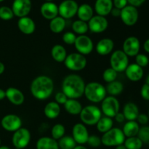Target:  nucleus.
<instances>
[{"label": "nucleus", "instance_id": "obj_1", "mask_svg": "<svg viewBox=\"0 0 149 149\" xmlns=\"http://www.w3.org/2000/svg\"><path fill=\"white\" fill-rule=\"evenodd\" d=\"M30 90L31 94L36 99L45 100L48 99L53 92V80L49 76H38L31 82Z\"/></svg>", "mask_w": 149, "mask_h": 149}, {"label": "nucleus", "instance_id": "obj_2", "mask_svg": "<svg viewBox=\"0 0 149 149\" xmlns=\"http://www.w3.org/2000/svg\"><path fill=\"white\" fill-rule=\"evenodd\" d=\"M85 83L81 76L76 74H68L62 83V91L68 99H79L84 92Z\"/></svg>", "mask_w": 149, "mask_h": 149}, {"label": "nucleus", "instance_id": "obj_3", "mask_svg": "<svg viewBox=\"0 0 149 149\" xmlns=\"http://www.w3.org/2000/svg\"><path fill=\"white\" fill-rule=\"evenodd\" d=\"M106 89L101 83L90 82L85 86L84 94L90 102L97 103L103 100L106 96Z\"/></svg>", "mask_w": 149, "mask_h": 149}, {"label": "nucleus", "instance_id": "obj_4", "mask_svg": "<svg viewBox=\"0 0 149 149\" xmlns=\"http://www.w3.org/2000/svg\"><path fill=\"white\" fill-rule=\"evenodd\" d=\"M126 137L121 129L114 127L106 132L103 133L101 137L102 144L108 147H116L119 145L124 144Z\"/></svg>", "mask_w": 149, "mask_h": 149}, {"label": "nucleus", "instance_id": "obj_5", "mask_svg": "<svg viewBox=\"0 0 149 149\" xmlns=\"http://www.w3.org/2000/svg\"><path fill=\"white\" fill-rule=\"evenodd\" d=\"M80 119L84 124L89 126L96 125L102 117V111L95 105H87L82 108L80 112Z\"/></svg>", "mask_w": 149, "mask_h": 149}, {"label": "nucleus", "instance_id": "obj_6", "mask_svg": "<svg viewBox=\"0 0 149 149\" xmlns=\"http://www.w3.org/2000/svg\"><path fill=\"white\" fill-rule=\"evenodd\" d=\"M64 64L66 68L72 71H81L84 70L87 64L86 57L79 53H72L67 55Z\"/></svg>", "mask_w": 149, "mask_h": 149}, {"label": "nucleus", "instance_id": "obj_7", "mask_svg": "<svg viewBox=\"0 0 149 149\" xmlns=\"http://www.w3.org/2000/svg\"><path fill=\"white\" fill-rule=\"evenodd\" d=\"M110 64L111 67L117 72H125L129 65V58L122 50H116L111 56Z\"/></svg>", "mask_w": 149, "mask_h": 149}, {"label": "nucleus", "instance_id": "obj_8", "mask_svg": "<svg viewBox=\"0 0 149 149\" xmlns=\"http://www.w3.org/2000/svg\"><path fill=\"white\" fill-rule=\"evenodd\" d=\"M120 104L119 100L113 96H106L102 101V113L109 118H114L115 115L119 112Z\"/></svg>", "mask_w": 149, "mask_h": 149}, {"label": "nucleus", "instance_id": "obj_9", "mask_svg": "<svg viewBox=\"0 0 149 149\" xmlns=\"http://www.w3.org/2000/svg\"><path fill=\"white\" fill-rule=\"evenodd\" d=\"M31 140V133L26 128L20 127L14 131L12 142L15 148L17 149H23L29 145Z\"/></svg>", "mask_w": 149, "mask_h": 149}, {"label": "nucleus", "instance_id": "obj_10", "mask_svg": "<svg viewBox=\"0 0 149 149\" xmlns=\"http://www.w3.org/2000/svg\"><path fill=\"white\" fill-rule=\"evenodd\" d=\"M79 4L75 0H63L58 5V15L64 19L72 18L77 15Z\"/></svg>", "mask_w": 149, "mask_h": 149}, {"label": "nucleus", "instance_id": "obj_11", "mask_svg": "<svg viewBox=\"0 0 149 149\" xmlns=\"http://www.w3.org/2000/svg\"><path fill=\"white\" fill-rule=\"evenodd\" d=\"M120 18L125 25L132 26L138 22L139 13L137 7L130 4H127L126 7L121 10Z\"/></svg>", "mask_w": 149, "mask_h": 149}, {"label": "nucleus", "instance_id": "obj_12", "mask_svg": "<svg viewBox=\"0 0 149 149\" xmlns=\"http://www.w3.org/2000/svg\"><path fill=\"white\" fill-rule=\"evenodd\" d=\"M74 45L78 53L84 56L88 55L92 53L94 48L93 42L91 38L85 34L79 35L78 37H77Z\"/></svg>", "mask_w": 149, "mask_h": 149}, {"label": "nucleus", "instance_id": "obj_13", "mask_svg": "<svg viewBox=\"0 0 149 149\" xmlns=\"http://www.w3.org/2000/svg\"><path fill=\"white\" fill-rule=\"evenodd\" d=\"M31 0H14L11 8L15 16L20 18L28 16L31 10Z\"/></svg>", "mask_w": 149, "mask_h": 149}, {"label": "nucleus", "instance_id": "obj_14", "mask_svg": "<svg viewBox=\"0 0 149 149\" xmlns=\"http://www.w3.org/2000/svg\"><path fill=\"white\" fill-rule=\"evenodd\" d=\"M1 127L7 131H15L22 127V120L15 114H7L1 121Z\"/></svg>", "mask_w": 149, "mask_h": 149}, {"label": "nucleus", "instance_id": "obj_15", "mask_svg": "<svg viewBox=\"0 0 149 149\" xmlns=\"http://www.w3.org/2000/svg\"><path fill=\"white\" fill-rule=\"evenodd\" d=\"M141 48V42L138 37L131 36L125 39L123 42L122 51L127 56H135L139 53Z\"/></svg>", "mask_w": 149, "mask_h": 149}, {"label": "nucleus", "instance_id": "obj_16", "mask_svg": "<svg viewBox=\"0 0 149 149\" xmlns=\"http://www.w3.org/2000/svg\"><path fill=\"white\" fill-rule=\"evenodd\" d=\"M89 30L93 33L99 34L105 32L109 26V22L106 17L101 15H93L87 23Z\"/></svg>", "mask_w": 149, "mask_h": 149}, {"label": "nucleus", "instance_id": "obj_17", "mask_svg": "<svg viewBox=\"0 0 149 149\" xmlns=\"http://www.w3.org/2000/svg\"><path fill=\"white\" fill-rule=\"evenodd\" d=\"M89 136L88 130L83 123H77L73 127L72 137L77 144L84 145L87 143Z\"/></svg>", "mask_w": 149, "mask_h": 149}, {"label": "nucleus", "instance_id": "obj_18", "mask_svg": "<svg viewBox=\"0 0 149 149\" xmlns=\"http://www.w3.org/2000/svg\"><path fill=\"white\" fill-rule=\"evenodd\" d=\"M42 17L47 20H52L58 16V6L52 1H45L40 7Z\"/></svg>", "mask_w": 149, "mask_h": 149}, {"label": "nucleus", "instance_id": "obj_19", "mask_svg": "<svg viewBox=\"0 0 149 149\" xmlns=\"http://www.w3.org/2000/svg\"><path fill=\"white\" fill-rule=\"evenodd\" d=\"M125 72L127 77L132 82H138L141 80L144 74L143 67H140L136 63L129 64Z\"/></svg>", "mask_w": 149, "mask_h": 149}, {"label": "nucleus", "instance_id": "obj_20", "mask_svg": "<svg viewBox=\"0 0 149 149\" xmlns=\"http://www.w3.org/2000/svg\"><path fill=\"white\" fill-rule=\"evenodd\" d=\"M17 27L23 34L26 35L31 34L36 29L35 22L29 16L20 18L17 21Z\"/></svg>", "mask_w": 149, "mask_h": 149}, {"label": "nucleus", "instance_id": "obj_21", "mask_svg": "<svg viewBox=\"0 0 149 149\" xmlns=\"http://www.w3.org/2000/svg\"><path fill=\"white\" fill-rule=\"evenodd\" d=\"M6 98L14 105H21L24 102L25 96L23 92L15 87H10L5 91Z\"/></svg>", "mask_w": 149, "mask_h": 149}, {"label": "nucleus", "instance_id": "obj_22", "mask_svg": "<svg viewBox=\"0 0 149 149\" xmlns=\"http://www.w3.org/2000/svg\"><path fill=\"white\" fill-rule=\"evenodd\" d=\"M113 7V0H96L94 8L98 15L106 17L110 14Z\"/></svg>", "mask_w": 149, "mask_h": 149}, {"label": "nucleus", "instance_id": "obj_23", "mask_svg": "<svg viewBox=\"0 0 149 149\" xmlns=\"http://www.w3.org/2000/svg\"><path fill=\"white\" fill-rule=\"evenodd\" d=\"M114 42L110 38L101 39L96 45V51L100 56H107L113 51Z\"/></svg>", "mask_w": 149, "mask_h": 149}, {"label": "nucleus", "instance_id": "obj_24", "mask_svg": "<svg viewBox=\"0 0 149 149\" xmlns=\"http://www.w3.org/2000/svg\"><path fill=\"white\" fill-rule=\"evenodd\" d=\"M125 119L127 121H135L139 115V109L136 104L134 102H127L123 108V112Z\"/></svg>", "mask_w": 149, "mask_h": 149}, {"label": "nucleus", "instance_id": "obj_25", "mask_svg": "<svg viewBox=\"0 0 149 149\" xmlns=\"http://www.w3.org/2000/svg\"><path fill=\"white\" fill-rule=\"evenodd\" d=\"M94 10L89 4H82L79 6L77 15L79 20L88 22L93 18Z\"/></svg>", "mask_w": 149, "mask_h": 149}, {"label": "nucleus", "instance_id": "obj_26", "mask_svg": "<svg viewBox=\"0 0 149 149\" xmlns=\"http://www.w3.org/2000/svg\"><path fill=\"white\" fill-rule=\"evenodd\" d=\"M36 149H59L58 141L52 137H42L37 140Z\"/></svg>", "mask_w": 149, "mask_h": 149}, {"label": "nucleus", "instance_id": "obj_27", "mask_svg": "<svg viewBox=\"0 0 149 149\" xmlns=\"http://www.w3.org/2000/svg\"><path fill=\"white\" fill-rule=\"evenodd\" d=\"M45 116L49 119H55L59 116L61 113V107L56 102H49L45 105L44 109Z\"/></svg>", "mask_w": 149, "mask_h": 149}, {"label": "nucleus", "instance_id": "obj_28", "mask_svg": "<svg viewBox=\"0 0 149 149\" xmlns=\"http://www.w3.org/2000/svg\"><path fill=\"white\" fill-rule=\"evenodd\" d=\"M63 105L65 111L71 115H79L82 110L81 104L76 99H68Z\"/></svg>", "mask_w": 149, "mask_h": 149}, {"label": "nucleus", "instance_id": "obj_29", "mask_svg": "<svg viewBox=\"0 0 149 149\" xmlns=\"http://www.w3.org/2000/svg\"><path fill=\"white\" fill-rule=\"evenodd\" d=\"M140 126L137 121H128L124 125L122 131L126 137H135L138 134L140 129Z\"/></svg>", "mask_w": 149, "mask_h": 149}, {"label": "nucleus", "instance_id": "obj_30", "mask_svg": "<svg viewBox=\"0 0 149 149\" xmlns=\"http://www.w3.org/2000/svg\"><path fill=\"white\" fill-rule=\"evenodd\" d=\"M51 55L52 58L57 62H64L67 56L65 48L60 44H57L52 47L51 50Z\"/></svg>", "mask_w": 149, "mask_h": 149}, {"label": "nucleus", "instance_id": "obj_31", "mask_svg": "<svg viewBox=\"0 0 149 149\" xmlns=\"http://www.w3.org/2000/svg\"><path fill=\"white\" fill-rule=\"evenodd\" d=\"M65 19L61 16H57L55 18L50 20L49 22V29L51 32L55 34H58L62 32L65 28Z\"/></svg>", "mask_w": 149, "mask_h": 149}, {"label": "nucleus", "instance_id": "obj_32", "mask_svg": "<svg viewBox=\"0 0 149 149\" xmlns=\"http://www.w3.org/2000/svg\"><path fill=\"white\" fill-rule=\"evenodd\" d=\"M113 121L111 118L108 116H103L100 118L97 123L96 124V128L98 131L101 133H105L113 128Z\"/></svg>", "mask_w": 149, "mask_h": 149}, {"label": "nucleus", "instance_id": "obj_33", "mask_svg": "<svg viewBox=\"0 0 149 149\" xmlns=\"http://www.w3.org/2000/svg\"><path fill=\"white\" fill-rule=\"evenodd\" d=\"M106 89V92H108L111 96H115L122 93V92L124 90V86L120 81L114 80V81L109 83Z\"/></svg>", "mask_w": 149, "mask_h": 149}, {"label": "nucleus", "instance_id": "obj_34", "mask_svg": "<svg viewBox=\"0 0 149 149\" xmlns=\"http://www.w3.org/2000/svg\"><path fill=\"white\" fill-rule=\"evenodd\" d=\"M58 143L61 149H74L77 146V143L71 136H63L58 140Z\"/></svg>", "mask_w": 149, "mask_h": 149}, {"label": "nucleus", "instance_id": "obj_35", "mask_svg": "<svg viewBox=\"0 0 149 149\" xmlns=\"http://www.w3.org/2000/svg\"><path fill=\"white\" fill-rule=\"evenodd\" d=\"M124 145L127 149H141L143 147V142L138 136L127 137L124 142Z\"/></svg>", "mask_w": 149, "mask_h": 149}, {"label": "nucleus", "instance_id": "obj_36", "mask_svg": "<svg viewBox=\"0 0 149 149\" xmlns=\"http://www.w3.org/2000/svg\"><path fill=\"white\" fill-rule=\"evenodd\" d=\"M72 30L74 31V33L78 34L79 35L84 34L89 30L88 24L85 21L77 20L72 23Z\"/></svg>", "mask_w": 149, "mask_h": 149}, {"label": "nucleus", "instance_id": "obj_37", "mask_svg": "<svg viewBox=\"0 0 149 149\" xmlns=\"http://www.w3.org/2000/svg\"><path fill=\"white\" fill-rule=\"evenodd\" d=\"M65 129L63 124H57L52 127V130H51V134H52V137L55 140H58L63 137L65 134Z\"/></svg>", "mask_w": 149, "mask_h": 149}, {"label": "nucleus", "instance_id": "obj_38", "mask_svg": "<svg viewBox=\"0 0 149 149\" xmlns=\"http://www.w3.org/2000/svg\"><path fill=\"white\" fill-rule=\"evenodd\" d=\"M15 16L13 10L7 6L0 7V18L4 20H9L13 18Z\"/></svg>", "mask_w": 149, "mask_h": 149}, {"label": "nucleus", "instance_id": "obj_39", "mask_svg": "<svg viewBox=\"0 0 149 149\" xmlns=\"http://www.w3.org/2000/svg\"><path fill=\"white\" fill-rule=\"evenodd\" d=\"M117 72L115 71L111 67L106 69L103 73V80L107 82L108 83L114 81V80H116V77H117Z\"/></svg>", "mask_w": 149, "mask_h": 149}, {"label": "nucleus", "instance_id": "obj_40", "mask_svg": "<svg viewBox=\"0 0 149 149\" xmlns=\"http://www.w3.org/2000/svg\"><path fill=\"white\" fill-rule=\"evenodd\" d=\"M138 137L141 139L143 143L149 144V127L148 126H143L141 127L138 134Z\"/></svg>", "mask_w": 149, "mask_h": 149}, {"label": "nucleus", "instance_id": "obj_41", "mask_svg": "<svg viewBox=\"0 0 149 149\" xmlns=\"http://www.w3.org/2000/svg\"><path fill=\"white\" fill-rule=\"evenodd\" d=\"M135 63L141 67H146L149 63V58L143 53H138L135 56Z\"/></svg>", "mask_w": 149, "mask_h": 149}, {"label": "nucleus", "instance_id": "obj_42", "mask_svg": "<svg viewBox=\"0 0 149 149\" xmlns=\"http://www.w3.org/2000/svg\"><path fill=\"white\" fill-rule=\"evenodd\" d=\"M76 39H77V36L74 32H67L63 35V41L67 45H74Z\"/></svg>", "mask_w": 149, "mask_h": 149}, {"label": "nucleus", "instance_id": "obj_43", "mask_svg": "<svg viewBox=\"0 0 149 149\" xmlns=\"http://www.w3.org/2000/svg\"><path fill=\"white\" fill-rule=\"evenodd\" d=\"M87 144L93 148H97L102 144L101 138L97 135L89 136L88 140L87 142Z\"/></svg>", "mask_w": 149, "mask_h": 149}, {"label": "nucleus", "instance_id": "obj_44", "mask_svg": "<svg viewBox=\"0 0 149 149\" xmlns=\"http://www.w3.org/2000/svg\"><path fill=\"white\" fill-rule=\"evenodd\" d=\"M68 98L67 97L66 95L63 93V91H59L55 94V102L58 103L59 105H64L65 103Z\"/></svg>", "mask_w": 149, "mask_h": 149}, {"label": "nucleus", "instance_id": "obj_45", "mask_svg": "<svg viewBox=\"0 0 149 149\" xmlns=\"http://www.w3.org/2000/svg\"><path fill=\"white\" fill-rule=\"evenodd\" d=\"M141 95L145 100H149V86L146 83L143 85L141 89Z\"/></svg>", "mask_w": 149, "mask_h": 149}, {"label": "nucleus", "instance_id": "obj_46", "mask_svg": "<svg viewBox=\"0 0 149 149\" xmlns=\"http://www.w3.org/2000/svg\"><path fill=\"white\" fill-rule=\"evenodd\" d=\"M137 122L140 124H142V125H146V124H148L149 118L148 115L145 113H139V115L137 117Z\"/></svg>", "mask_w": 149, "mask_h": 149}, {"label": "nucleus", "instance_id": "obj_47", "mask_svg": "<svg viewBox=\"0 0 149 149\" xmlns=\"http://www.w3.org/2000/svg\"><path fill=\"white\" fill-rule=\"evenodd\" d=\"M128 4L127 0H113V7L118 9H123Z\"/></svg>", "mask_w": 149, "mask_h": 149}, {"label": "nucleus", "instance_id": "obj_48", "mask_svg": "<svg viewBox=\"0 0 149 149\" xmlns=\"http://www.w3.org/2000/svg\"><path fill=\"white\" fill-rule=\"evenodd\" d=\"M127 1L128 4H130V5L134 6L135 7H138L142 5L145 2L146 0H127Z\"/></svg>", "mask_w": 149, "mask_h": 149}, {"label": "nucleus", "instance_id": "obj_49", "mask_svg": "<svg viewBox=\"0 0 149 149\" xmlns=\"http://www.w3.org/2000/svg\"><path fill=\"white\" fill-rule=\"evenodd\" d=\"M114 118H115V120H116L118 123H122L126 120L125 119V115H124V114L120 112H118V113L115 115Z\"/></svg>", "mask_w": 149, "mask_h": 149}, {"label": "nucleus", "instance_id": "obj_50", "mask_svg": "<svg viewBox=\"0 0 149 149\" xmlns=\"http://www.w3.org/2000/svg\"><path fill=\"white\" fill-rule=\"evenodd\" d=\"M110 14H111L112 16H113V17H116V18L120 17L121 10H120V9L116 8V7H113V8H112Z\"/></svg>", "mask_w": 149, "mask_h": 149}, {"label": "nucleus", "instance_id": "obj_51", "mask_svg": "<svg viewBox=\"0 0 149 149\" xmlns=\"http://www.w3.org/2000/svg\"><path fill=\"white\" fill-rule=\"evenodd\" d=\"M143 48L145 50L146 52H147L148 53H149V38L147 39L145 41L143 44Z\"/></svg>", "mask_w": 149, "mask_h": 149}, {"label": "nucleus", "instance_id": "obj_52", "mask_svg": "<svg viewBox=\"0 0 149 149\" xmlns=\"http://www.w3.org/2000/svg\"><path fill=\"white\" fill-rule=\"evenodd\" d=\"M5 97H6L5 91L0 89V100H2V99H4Z\"/></svg>", "mask_w": 149, "mask_h": 149}, {"label": "nucleus", "instance_id": "obj_53", "mask_svg": "<svg viewBox=\"0 0 149 149\" xmlns=\"http://www.w3.org/2000/svg\"><path fill=\"white\" fill-rule=\"evenodd\" d=\"M4 70H5V66H4V64L2 62L0 61V74H2L4 72Z\"/></svg>", "mask_w": 149, "mask_h": 149}, {"label": "nucleus", "instance_id": "obj_54", "mask_svg": "<svg viewBox=\"0 0 149 149\" xmlns=\"http://www.w3.org/2000/svg\"><path fill=\"white\" fill-rule=\"evenodd\" d=\"M74 149H87V148L84 147L82 145H77Z\"/></svg>", "mask_w": 149, "mask_h": 149}, {"label": "nucleus", "instance_id": "obj_55", "mask_svg": "<svg viewBox=\"0 0 149 149\" xmlns=\"http://www.w3.org/2000/svg\"><path fill=\"white\" fill-rule=\"evenodd\" d=\"M116 149H127V148L125 147V145L122 144V145H119L116 146Z\"/></svg>", "mask_w": 149, "mask_h": 149}, {"label": "nucleus", "instance_id": "obj_56", "mask_svg": "<svg viewBox=\"0 0 149 149\" xmlns=\"http://www.w3.org/2000/svg\"><path fill=\"white\" fill-rule=\"evenodd\" d=\"M0 149H10L8 146L6 145H1L0 146Z\"/></svg>", "mask_w": 149, "mask_h": 149}, {"label": "nucleus", "instance_id": "obj_57", "mask_svg": "<svg viewBox=\"0 0 149 149\" xmlns=\"http://www.w3.org/2000/svg\"><path fill=\"white\" fill-rule=\"evenodd\" d=\"M146 84H148L149 86V74L147 76L146 79Z\"/></svg>", "mask_w": 149, "mask_h": 149}, {"label": "nucleus", "instance_id": "obj_58", "mask_svg": "<svg viewBox=\"0 0 149 149\" xmlns=\"http://www.w3.org/2000/svg\"><path fill=\"white\" fill-rule=\"evenodd\" d=\"M45 1H52L53 0H45Z\"/></svg>", "mask_w": 149, "mask_h": 149}, {"label": "nucleus", "instance_id": "obj_59", "mask_svg": "<svg viewBox=\"0 0 149 149\" xmlns=\"http://www.w3.org/2000/svg\"><path fill=\"white\" fill-rule=\"evenodd\" d=\"M1 139H0V146H1Z\"/></svg>", "mask_w": 149, "mask_h": 149}, {"label": "nucleus", "instance_id": "obj_60", "mask_svg": "<svg viewBox=\"0 0 149 149\" xmlns=\"http://www.w3.org/2000/svg\"><path fill=\"white\" fill-rule=\"evenodd\" d=\"M4 0H0V2H2V1H4Z\"/></svg>", "mask_w": 149, "mask_h": 149}, {"label": "nucleus", "instance_id": "obj_61", "mask_svg": "<svg viewBox=\"0 0 149 149\" xmlns=\"http://www.w3.org/2000/svg\"><path fill=\"white\" fill-rule=\"evenodd\" d=\"M148 118H149V110H148Z\"/></svg>", "mask_w": 149, "mask_h": 149}]
</instances>
